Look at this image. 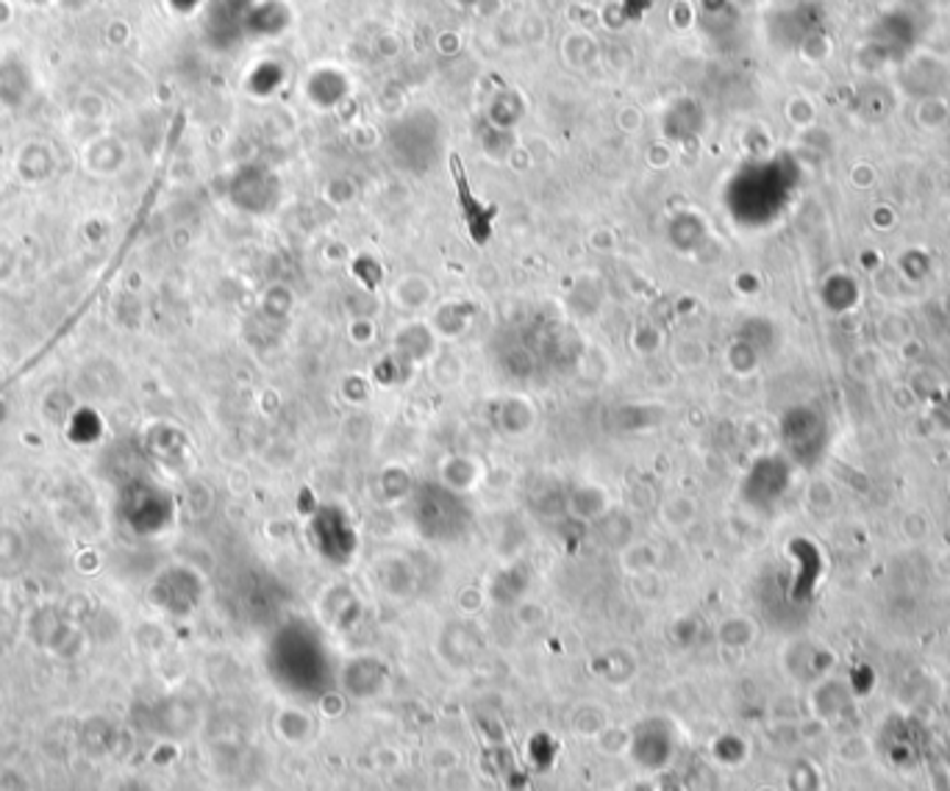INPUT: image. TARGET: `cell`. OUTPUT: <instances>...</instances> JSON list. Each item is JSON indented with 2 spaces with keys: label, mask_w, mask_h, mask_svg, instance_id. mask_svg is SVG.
I'll return each instance as SVG.
<instances>
[{
  "label": "cell",
  "mask_w": 950,
  "mask_h": 791,
  "mask_svg": "<svg viewBox=\"0 0 950 791\" xmlns=\"http://www.w3.org/2000/svg\"><path fill=\"white\" fill-rule=\"evenodd\" d=\"M12 18H14L12 3H9V0H0V25L9 23V20H12Z\"/></svg>",
  "instance_id": "277c9868"
},
{
  "label": "cell",
  "mask_w": 950,
  "mask_h": 791,
  "mask_svg": "<svg viewBox=\"0 0 950 791\" xmlns=\"http://www.w3.org/2000/svg\"><path fill=\"white\" fill-rule=\"evenodd\" d=\"M506 789L509 791H528V789H525V780H523V774H520V772H512V778L506 780Z\"/></svg>",
  "instance_id": "3957f363"
},
{
  "label": "cell",
  "mask_w": 950,
  "mask_h": 791,
  "mask_svg": "<svg viewBox=\"0 0 950 791\" xmlns=\"http://www.w3.org/2000/svg\"><path fill=\"white\" fill-rule=\"evenodd\" d=\"M275 730H279L281 739L286 745H306L312 739V730H315V722L306 711L301 708H286L281 711L279 719H275Z\"/></svg>",
  "instance_id": "7a4b0ae2"
},
{
  "label": "cell",
  "mask_w": 950,
  "mask_h": 791,
  "mask_svg": "<svg viewBox=\"0 0 950 791\" xmlns=\"http://www.w3.org/2000/svg\"><path fill=\"white\" fill-rule=\"evenodd\" d=\"M629 756L634 758V763L645 772H662V769L670 767L673 756H676V736L670 734V727L662 719L645 722L629 736V745H625Z\"/></svg>",
  "instance_id": "6da1fadb"
}]
</instances>
